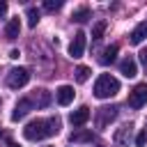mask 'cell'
Here are the masks:
<instances>
[{
  "label": "cell",
  "instance_id": "1",
  "mask_svg": "<svg viewBox=\"0 0 147 147\" xmlns=\"http://www.w3.org/2000/svg\"><path fill=\"white\" fill-rule=\"evenodd\" d=\"M60 131V119L57 117H48V119H32L25 124L23 129V136L32 142L37 140H44V138H51Z\"/></svg>",
  "mask_w": 147,
  "mask_h": 147
},
{
  "label": "cell",
  "instance_id": "2",
  "mask_svg": "<svg viewBox=\"0 0 147 147\" xmlns=\"http://www.w3.org/2000/svg\"><path fill=\"white\" fill-rule=\"evenodd\" d=\"M119 92V80L110 74H101L94 83V96L96 99H110Z\"/></svg>",
  "mask_w": 147,
  "mask_h": 147
},
{
  "label": "cell",
  "instance_id": "3",
  "mask_svg": "<svg viewBox=\"0 0 147 147\" xmlns=\"http://www.w3.org/2000/svg\"><path fill=\"white\" fill-rule=\"evenodd\" d=\"M28 80H30V71L25 67H14L7 74V87H11V90H18V87L28 85Z\"/></svg>",
  "mask_w": 147,
  "mask_h": 147
},
{
  "label": "cell",
  "instance_id": "4",
  "mask_svg": "<svg viewBox=\"0 0 147 147\" xmlns=\"http://www.w3.org/2000/svg\"><path fill=\"white\" fill-rule=\"evenodd\" d=\"M147 103V83H138L131 92H129V106L133 108V110H138V108H142Z\"/></svg>",
  "mask_w": 147,
  "mask_h": 147
},
{
  "label": "cell",
  "instance_id": "5",
  "mask_svg": "<svg viewBox=\"0 0 147 147\" xmlns=\"http://www.w3.org/2000/svg\"><path fill=\"white\" fill-rule=\"evenodd\" d=\"M115 117H117V106H101V108L96 110V115H94L99 129H106Z\"/></svg>",
  "mask_w": 147,
  "mask_h": 147
},
{
  "label": "cell",
  "instance_id": "6",
  "mask_svg": "<svg viewBox=\"0 0 147 147\" xmlns=\"http://www.w3.org/2000/svg\"><path fill=\"white\" fill-rule=\"evenodd\" d=\"M83 53H85V32H76L69 44V55L74 60H78V57H83Z\"/></svg>",
  "mask_w": 147,
  "mask_h": 147
},
{
  "label": "cell",
  "instance_id": "7",
  "mask_svg": "<svg viewBox=\"0 0 147 147\" xmlns=\"http://www.w3.org/2000/svg\"><path fill=\"white\" fill-rule=\"evenodd\" d=\"M34 106H32V101L30 99H18V103L14 106V113H11V119L14 122H18V119H23L30 110H32Z\"/></svg>",
  "mask_w": 147,
  "mask_h": 147
},
{
  "label": "cell",
  "instance_id": "8",
  "mask_svg": "<svg viewBox=\"0 0 147 147\" xmlns=\"http://www.w3.org/2000/svg\"><path fill=\"white\" fill-rule=\"evenodd\" d=\"M74 87L71 85H60L57 87V92H55V99H57V103L60 106H69L71 101H74Z\"/></svg>",
  "mask_w": 147,
  "mask_h": 147
},
{
  "label": "cell",
  "instance_id": "9",
  "mask_svg": "<svg viewBox=\"0 0 147 147\" xmlns=\"http://www.w3.org/2000/svg\"><path fill=\"white\" fill-rule=\"evenodd\" d=\"M87 119H90V108H87V106H80V108H76V110L69 115V122H71L74 126H83Z\"/></svg>",
  "mask_w": 147,
  "mask_h": 147
},
{
  "label": "cell",
  "instance_id": "10",
  "mask_svg": "<svg viewBox=\"0 0 147 147\" xmlns=\"http://www.w3.org/2000/svg\"><path fill=\"white\" fill-rule=\"evenodd\" d=\"M119 71L126 76V78H133L136 74H138V64H136V60L129 55V57H124L122 62H119Z\"/></svg>",
  "mask_w": 147,
  "mask_h": 147
},
{
  "label": "cell",
  "instance_id": "11",
  "mask_svg": "<svg viewBox=\"0 0 147 147\" xmlns=\"http://www.w3.org/2000/svg\"><path fill=\"white\" fill-rule=\"evenodd\" d=\"M32 106H37V108H46L48 103H51V92H46V90H34V94H32Z\"/></svg>",
  "mask_w": 147,
  "mask_h": 147
},
{
  "label": "cell",
  "instance_id": "12",
  "mask_svg": "<svg viewBox=\"0 0 147 147\" xmlns=\"http://www.w3.org/2000/svg\"><path fill=\"white\" fill-rule=\"evenodd\" d=\"M145 37H147V21H142V23H138L136 28H133V32H131V44H142L145 41Z\"/></svg>",
  "mask_w": 147,
  "mask_h": 147
},
{
  "label": "cell",
  "instance_id": "13",
  "mask_svg": "<svg viewBox=\"0 0 147 147\" xmlns=\"http://www.w3.org/2000/svg\"><path fill=\"white\" fill-rule=\"evenodd\" d=\"M18 32H21V21L18 18H9L7 25H5V37L7 39H16Z\"/></svg>",
  "mask_w": 147,
  "mask_h": 147
},
{
  "label": "cell",
  "instance_id": "14",
  "mask_svg": "<svg viewBox=\"0 0 147 147\" xmlns=\"http://www.w3.org/2000/svg\"><path fill=\"white\" fill-rule=\"evenodd\" d=\"M115 142L122 145V147H129V142H131V124L122 126V129L115 133Z\"/></svg>",
  "mask_w": 147,
  "mask_h": 147
},
{
  "label": "cell",
  "instance_id": "15",
  "mask_svg": "<svg viewBox=\"0 0 147 147\" xmlns=\"http://www.w3.org/2000/svg\"><path fill=\"white\" fill-rule=\"evenodd\" d=\"M71 142H90L92 140V131L90 129H74V133L69 136Z\"/></svg>",
  "mask_w": 147,
  "mask_h": 147
},
{
  "label": "cell",
  "instance_id": "16",
  "mask_svg": "<svg viewBox=\"0 0 147 147\" xmlns=\"http://www.w3.org/2000/svg\"><path fill=\"white\" fill-rule=\"evenodd\" d=\"M117 51H119V46H117V44L108 46V48L103 51V55H101V64H110V62H115V57H117Z\"/></svg>",
  "mask_w": 147,
  "mask_h": 147
},
{
  "label": "cell",
  "instance_id": "17",
  "mask_svg": "<svg viewBox=\"0 0 147 147\" xmlns=\"http://www.w3.org/2000/svg\"><path fill=\"white\" fill-rule=\"evenodd\" d=\"M25 16H28V25H30V28H37V23H39V18H41V11H39L37 7H28Z\"/></svg>",
  "mask_w": 147,
  "mask_h": 147
},
{
  "label": "cell",
  "instance_id": "18",
  "mask_svg": "<svg viewBox=\"0 0 147 147\" xmlns=\"http://www.w3.org/2000/svg\"><path fill=\"white\" fill-rule=\"evenodd\" d=\"M90 16H92V14H90V9H87V7H80V9H76V11H74V16H71V18H74L76 23H85Z\"/></svg>",
  "mask_w": 147,
  "mask_h": 147
},
{
  "label": "cell",
  "instance_id": "19",
  "mask_svg": "<svg viewBox=\"0 0 147 147\" xmlns=\"http://www.w3.org/2000/svg\"><path fill=\"white\" fill-rule=\"evenodd\" d=\"M106 21H99V23H94V28H92V39L94 41H99L101 37H103V32H106Z\"/></svg>",
  "mask_w": 147,
  "mask_h": 147
},
{
  "label": "cell",
  "instance_id": "20",
  "mask_svg": "<svg viewBox=\"0 0 147 147\" xmlns=\"http://www.w3.org/2000/svg\"><path fill=\"white\" fill-rule=\"evenodd\" d=\"M90 74H92L90 67H83V64H80V67L76 69V80H78V83H85V80L90 78Z\"/></svg>",
  "mask_w": 147,
  "mask_h": 147
},
{
  "label": "cell",
  "instance_id": "21",
  "mask_svg": "<svg viewBox=\"0 0 147 147\" xmlns=\"http://www.w3.org/2000/svg\"><path fill=\"white\" fill-rule=\"evenodd\" d=\"M60 7H62V0H46L44 2V9L46 11H57Z\"/></svg>",
  "mask_w": 147,
  "mask_h": 147
},
{
  "label": "cell",
  "instance_id": "22",
  "mask_svg": "<svg viewBox=\"0 0 147 147\" xmlns=\"http://www.w3.org/2000/svg\"><path fill=\"white\" fill-rule=\"evenodd\" d=\"M145 142H147V131H140L136 136V147H145Z\"/></svg>",
  "mask_w": 147,
  "mask_h": 147
},
{
  "label": "cell",
  "instance_id": "23",
  "mask_svg": "<svg viewBox=\"0 0 147 147\" xmlns=\"http://www.w3.org/2000/svg\"><path fill=\"white\" fill-rule=\"evenodd\" d=\"M140 62H142V67L147 69V48H142V51H140Z\"/></svg>",
  "mask_w": 147,
  "mask_h": 147
},
{
  "label": "cell",
  "instance_id": "24",
  "mask_svg": "<svg viewBox=\"0 0 147 147\" xmlns=\"http://www.w3.org/2000/svg\"><path fill=\"white\" fill-rule=\"evenodd\" d=\"M7 14V2H0V18H5Z\"/></svg>",
  "mask_w": 147,
  "mask_h": 147
},
{
  "label": "cell",
  "instance_id": "25",
  "mask_svg": "<svg viewBox=\"0 0 147 147\" xmlns=\"http://www.w3.org/2000/svg\"><path fill=\"white\" fill-rule=\"evenodd\" d=\"M7 145H9V147H21V145H16V142H14V140H9V142H7Z\"/></svg>",
  "mask_w": 147,
  "mask_h": 147
},
{
  "label": "cell",
  "instance_id": "26",
  "mask_svg": "<svg viewBox=\"0 0 147 147\" xmlns=\"http://www.w3.org/2000/svg\"><path fill=\"white\" fill-rule=\"evenodd\" d=\"M0 136H2V129H0Z\"/></svg>",
  "mask_w": 147,
  "mask_h": 147
},
{
  "label": "cell",
  "instance_id": "27",
  "mask_svg": "<svg viewBox=\"0 0 147 147\" xmlns=\"http://www.w3.org/2000/svg\"><path fill=\"white\" fill-rule=\"evenodd\" d=\"M99 147H103V145H99Z\"/></svg>",
  "mask_w": 147,
  "mask_h": 147
}]
</instances>
